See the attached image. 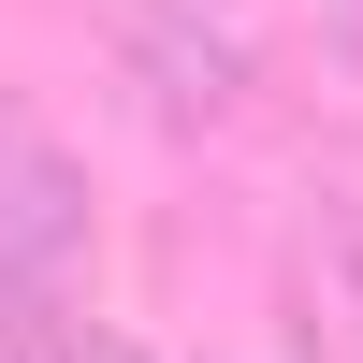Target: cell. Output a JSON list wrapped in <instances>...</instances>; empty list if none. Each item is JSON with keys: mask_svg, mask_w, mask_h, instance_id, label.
<instances>
[{"mask_svg": "<svg viewBox=\"0 0 363 363\" xmlns=\"http://www.w3.org/2000/svg\"><path fill=\"white\" fill-rule=\"evenodd\" d=\"M73 277H87V160L0 102V349L73 306Z\"/></svg>", "mask_w": 363, "mask_h": 363, "instance_id": "obj_1", "label": "cell"}, {"mask_svg": "<svg viewBox=\"0 0 363 363\" xmlns=\"http://www.w3.org/2000/svg\"><path fill=\"white\" fill-rule=\"evenodd\" d=\"M306 335H335V363H363V203L306 218Z\"/></svg>", "mask_w": 363, "mask_h": 363, "instance_id": "obj_3", "label": "cell"}, {"mask_svg": "<svg viewBox=\"0 0 363 363\" xmlns=\"http://www.w3.org/2000/svg\"><path fill=\"white\" fill-rule=\"evenodd\" d=\"M320 29H335V58L363 73V0H320Z\"/></svg>", "mask_w": 363, "mask_h": 363, "instance_id": "obj_5", "label": "cell"}, {"mask_svg": "<svg viewBox=\"0 0 363 363\" xmlns=\"http://www.w3.org/2000/svg\"><path fill=\"white\" fill-rule=\"evenodd\" d=\"M0 363H160L145 335H116V320H87V306H58V320H29Z\"/></svg>", "mask_w": 363, "mask_h": 363, "instance_id": "obj_4", "label": "cell"}, {"mask_svg": "<svg viewBox=\"0 0 363 363\" xmlns=\"http://www.w3.org/2000/svg\"><path fill=\"white\" fill-rule=\"evenodd\" d=\"M131 87H145L160 131H218V116L247 102V44L203 29V15H174V0H145L131 15Z\"/></svg>", "mask_w": 363, "mask_h": 363, "instance_id": "obj_2", "label": "cell"}]
</instances>
